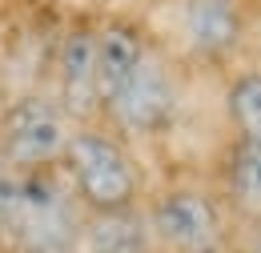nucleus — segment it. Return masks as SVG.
<instances>
[{
	"mask_svg": "<svg viewBox=\"0 0 261 253\" xmlns=\"http://www.w3.org/2000/svg\"><path fill=\"white\" fill-rule=\"evenodd\" d=\"M185 68L173 44L133 16L97 20L100 121L129 145L157 141L185 105Z\"/></svg>",
	"mask_w": 261,
	"mask_h": 253,
	"instance_id": "nucleus-1",
	"label": "nucleus"
},
{
	"mask_svg": "<svg viewBox=\"0 0 261 253\" xmlns=\"http://www.w3.org/2000/svg\"><path fill=\"white\" fill-rule=\"evenodd\" d=\"M85 213L61 169L16 173L0 165V241L16 253H81Z\"/></svg>",
	"mask_w": 261,
	"mask_h": 253,
	"instance_id": "nucleus-2",
	"label": "nucleus"
},
{
	"mask_svg": "<svg viewBox=\"0 0 261 253\" xmlns=\"http://www.w3.org/2000/svg\"><path fill=\"white\" fill-rule=\"evenodd\" d=\"M61 177H65L72 201L81 205V213L137 209L149 193L137 149L105 121H89V125L72 129V141L61 157Z\"/></svg>",
	"mask_w": 261,
	"mask_h": 253,
	"instance_id": "nucleus-3",
	"label": "nucleus"
},
{
	"mask_svg": "<svg viewBox=\"0 0 261 253\" xmlns=\"http://www.w3.org/2000/svg\"><path fill=\"white\" fill-rule=\"evenodd\" d=\"M141 213L157 253H229L233 217L205 181H169L145 193Z\"/></svg>",
	"mask_w": 261,
	"mask_h": 253,
	"instance_id": "nucleus-4",
	"label": "nucleus"
},
{
	"mask_svg": "<svg viewBox=\"0 0 261 253\" xmlns=\"http://www.w3.org/2000/svg\"><path fill=\"white\" fill-rule=\"evenodd\" d=\"M261 29V0H177L173 53L197 68H233Z\"/></svg>",
	"mask_w": 261,
	"mask_h": 253,
	"instance_id": "nucleus-5",
	"label": "nucleus"
},
{
	"mask_svg": "<svg viewBox=\"0 0 261 253\" xmlns=\"http://www.w3.org/2000/svg\"><path fill=\"white\" fill-rule=\"evenodd\" d=\"M76 121L48 89H24L0 109V165L16 173L61 169Z\"/></svg>",
	"mask_w": 261,
	"mask_h": 253,
	"instance_id": "nucleus-6",
	"label": "nucleus"
},
{
	"mask_svg": "<svg viewBox=\"0 0 261 253\" xmlns=\"http://www.w3.org/2000/svg\"><path fill=\"white\" fill-rule=\"evenodd\" d=\"M48 93L61 100L76 125L100 121V77H97V16H76L57 36Z\"/></svg>",
	"mask_w": 261,
	"mask_h": 253,
	"instance_id": "nucleus-7",
	"label": "nucleus"
},
{
	"mask_svg": "<svg viewBox=\"0 0 261 253\" xmlns=\"http://www.w3.org/2000/svg\"><path fill=\"white\" fill-rule=\"evenodd\" d=\"M213 189L221 193L237 229L261 221V133L229 137Z\"/></svg>",
	"mask_w": 261,
	"mask_h": 253,
	"instance_id": "nucleus-8",
	"label": "nucleus"
},
{
	"mask_svg": "<svg viewBox=\"0 0 261 253\" xmlns=\"http://www.w3.org/2000/svg\"><path fill=\"white\" fill-rule=\"evenodd\" d=\"M81 253H157L141 205L121 213H85Z\"/></svg>",
	"mask_w": 261,
	"mask_h": 253,
	"instance_id": "nucleus-9",
	"label": "nucleus"
},
{
	"mask_svg": "<svg viewBox=\"0 0 261 253\" xmlns=\"http://www.w3.org/2000/svg\"><path fill=\"white\" fill-rule=\"evenodd\" d=\"M221 117L229 137L261 133V61H237L221 85Z\"/></svg>",
	"mask_w": 261,
	"mask_h": 253,
	"instance_id": "nucleus-10",
	"label": "nucleus"
},
{
	"mask_svg": "<svg viewBox=\"0 0 261 253\" xmlns=\"http://www.w3.org/2000/svg\"><path fill=\"white\" fill-rule=\"evenodd\" d=\"M245 253H261V221L245 225Z\"/></svg>",
	"mask_w": 261,
	"mask_h": 253,
	"instance_id": "nucleus-11",
	"label": "nucleus"
}]
</instances>
